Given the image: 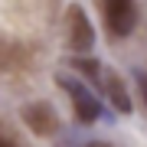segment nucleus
<instances>
[{
    "instance_id": "obj_1",
    "label": "nucleus",
    "mask_w": 147,
    "mask_h": 147,
    "mask_svg": "<svg viewBox=\"0 0 147 147\" xmlns=\"http://www.w3.org/2000/svg\"><path fill=\"white\" fill-rule=\"evenodd\" d=\"M59 85L65 88L69 101H72V108H75V118H79L82 124H95V121L105 115L101 101L92 95V88H88L82 79H69V75H59Z\"/></svg>"
},
{
    "instance_id": "obj_2",
    "label": "nucleus",
    "mask_w": 147,
    "mask_h": 147,
    "mask_svg": "<svg viewBox=\"0 0 147 147\" xmlns=\"http://www.w3.org/2000/svg\"><path fill=\"white\" fill-rule=\"evenodd\" d=\"M101 7H105V23H108L111 36L124 39L134 33V26H137V3L134 0H101Z\"/></svg>"
},
{
    "instance_id": "obj_3",
    "label": "nucleus",
    "mask_w": 147,
    "mask_h": 147,
    "mask_svg": "<svg viewBox=\"0 0 147 147\" xmlns=\"http://www.w3.org/2000/svg\"><path fill=\"white\" fill-rule=\"evenodd\" d=\"M69 46L75 53H88L95 46V30L82 7H69Z\"/></svg>"
},
{
    "instance_id": "obj_4",
    "label": "nucleus",
    "mask_w": 147,
    "mask_h": 147,
    "mask_svg": "<svg viewBox=\"0 0 147 147\" xmlns=\"http://www.w3.org/2000/svg\"><path fill=\"white\" fill-rule=\"evenodd\" d=\"M95 82L101 85V92H105V98L115 105V111H121V115H131V108H134V105H131V95H127L124 82H121L118 75L111 72V69H101Z\"/></svg>"
},
{
    "instance_id": "obj_5",
    "label": "nucleus",
    "mask_w": 147,
    "mask_h": 147,
    "mask_svg": "<svg viewBox=\"0 0 147 147\" xmlns=\"http://www.w3.org/2000/svg\"><path fill=\"white\" fill-rule=\"evenodd\" d=\"M23 121H26L36 134L56 131V118H53V111H49V105H26L23 108Z\"/></svg>"
},
{
    "instance_id": "obj_6",
    "label": "nucleus",
    "mask_w": 147,
    "mask_h": 147,
    "mask_svg": "<svg viewBox=\"0 0 147 147\" xmlns=\"http://www.w3.org/2000/svg\"><path fill=\"white\" fill-rule=\"evenodd\" d=\"M134 82H137V88H141V95H144V105H147V72L144 69H134Z\"/></svg>"
},
{
    "instance_id": "obj_7",
    "label": "nucleus",
    "mask_w": 147,
    "mask_h": 147,
    "mask_svg": "<svg viewBox=\"0 0 147 147\" xmlns=\"http://www.w3.org/2000/svg\"><path fill=\"white\" fill-rule=\"evenodd\" d=\"M0 147H16V144L10 141V137H0Z\"/></svg>"
}]
</instances>
